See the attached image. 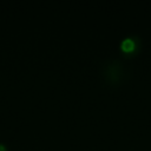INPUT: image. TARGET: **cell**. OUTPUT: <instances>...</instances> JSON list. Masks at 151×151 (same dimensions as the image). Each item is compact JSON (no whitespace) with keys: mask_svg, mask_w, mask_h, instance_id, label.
<instances>
[{"mask_svg":"<svg viewBox=\"0 0 151 151\" xmlns=\"http://www.w3.org/2000/svg\"><path fill=\"white\" fill-rule=\"evenodd\" d=\"M122 50L125 51V52H132L136 47V44H134V40L131 39V38H126L122 41Z\"/></svg>","mask_w":151,"mask_h":151,"instance_id":"1","label":"cell"},{"mask_svg":"<svg viewBox=\"0 0 151 151\" xmlns=\"http://www.w3.org/2000/svg\"><path fill=\"white\" fill-rule=\"evenodd\" d=\"M0 151H6V149H5V146L2 144H0Z\"/></svg>","mask_w":151,"mask_h":151,"instance_id":"2","label":"cell"}]
</instances>
